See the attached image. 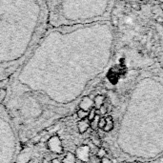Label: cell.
Segmentation results:
<instances>
[{
  "label": "cell",
  "mask_w": 163,
  "mask_h": 163,
  "mask_svg": "<svg viewBox=\"0 0 163 163\" xmlns=\"http://www.w3.org/2000/svg\"><path fill=\"white\" fill-rule=\"evenodd\" d=\"M107 112H108L107 107H106L105 105H103V106H101V107L97 110V115H99L100 116H104L106 113H107Z\"/></svg>",
  "instance_id": "cell-15"
},
{
  "label": "cell",
  "mask_w": 163,
  "mask_h": 163,
  "mask_svg": "<svg viewBox=\"0 0 163 163\" xmlns=\"http://www.w3.org/2000/svg\"><path fill=\"white\" fill-rule=\"evenodd\" d=\"M106 154H107V152H106L105 150V148L103 147H99L98 148V150H97V153H96V157L98 158H103L106 157Z\"/></svg>",
  "instance_id": "cell-13"
},
{
  "label": "cell",
  "mask_w": 163,
  "mask_h": 163,
  "mask_svg": "<svg viewBox=\"0 0 163 163\" xmlns=\"http://www.w3.org/2000/svg\"><path fill=\"white\" fill-rule=\"evenodd\" d=\"M91 139H92V142L94 143V145H96V147H100L101 146V139H100L99 135H98L97 134L93 135L92 137H91Z\"/></svg>",
  "instance_id": "cell-12"
},
{
  "label": "cell",
  "mask_w": 163,
  "mask_h": 163,
  "mask_svg": "<svg viewBox=\"0 0 163 163\" xmlns=\"http://www.w3.org/2000/svg\"><path fill=\"white\" fill-rule=\"evenodd\" d=\"M111 0H45L50 27H70L107 20Z\"/></svg>",
  "instance_id": "cell-2"
},
{
  "label": "cell",
  "mask_w": 163,
  "mask_h": 163,
  "mask_svg": "<svg viewBox=\"0 0 163 163\" xmlns=\"http://www.w3.org/2000/svg\"><path fill=\"white\" fill-rule=\"evenodd\" d=\"M94 108L96 110L99 109L101 106L104 105V102H105V96H102V94H97V96H94Z\"/></svg>",
  "instance_id": "cell-7"
},
{
  "label": "cell",
  "mask_w": 163,
  "mask_h": 163,
  "mask_svg": "<svg viewBox=\"0 0 163 163\" xmlns=\"http://www.w3.org/2000/svg\"><path fill=\"white\" fill-rule=\"evenodd\" d=\"M100 163H112V160L110 158L108 157H103V158H101L100 159Z\"/></svg>",
  "instance_id": "cell-18"
},
{
  "label": "cell",
  "mask_w": 163,
  "mask_h": 163,
  "mask_svg": "<svg viewBox=\"0 0 163 163\" xmlns=\"http://www.w3.org/2000/svg\"><path fill=\"white\" fill-rule=\"evenodd\" d=\"M88 113H89V112L79 109L78 111L77 112V117L79 119H85V118L88 117Z\"/></svg>",
  "instance_id": "cell-11"
},
{
  "label": "cell",
  "mask_w": 163,
  "mask_h": 163,
  "mask_svg": "<svg viewBox=\"0 0 163 163\" xmlns=\"http://www.w3.org/2000/svg\"><path fill=\"white\" fill-rule=\"evenodd\" d=\"M94 106V100L90 96H86L81 99L80 103H79V109L84 110V111L89 112L91 109H93Z\"/></svg>",
  "instance_id": "cell-5"
},
{
  "label": "cell",
  "mask_w": 163,
  "mask_h": 163,
  "mask_svg": "<svg viewBox=\"0 0 163 163\" xmlns=\"http://www.w3.org/2000/svg\"><path fill=\"white\" fill-rule=\"evenodd\" d=\"M96 115H97V110L94 107L93 109H91L90 111H89L88 117H87V118H88V120H89V121H92V120L94 118V117L96 116Z\"/></svg>",
  "instance_id": "cell-14"
},
{
  "label": "cell",
  "mask_w": 163,
  "mask_h": 163,
  "mask_svg": "<svg viewBox=\"0 0 163 163\" xmlns=\"http://www.w3.org/2000/svg\"><path fill=\"white\" fill-rule=\"evenodd\" d=\"M99 118H100V116L96 115V116L92 121H90V128L93 131H96L98 129V121H99Z\"/></svg>",
  "instance_id": "cell-10"
},
{
  "label": "cell",
  "mask_w": 163,
  "mask_h": 163,
  "mask_svg": "<svg viewBox=\"0 0 163 163\" xmlns=\"http://www.w3.org/2000/svg\"><path fill=\"white\" fill-rule=\"evenodd\" d=\"M77 158L73 153H68L62 159V163H77Z\"/></svg>",
  "instance_id": "cell-9"
},
{
  "label": "cell",
  "mask_w": 163,
  "mask_h": 163,
  "mask_svg": "<svg viewBox=\"0 0 163 163\" xmlns=\"http://www.w3.org/2000/svg\"><path fill=\"white\" fill-rule=\"evenodd\" d=\"M77 129L80 134H84L90 129V121L88 118L85 119H80L77 123Z\"/></svg>",
  "instance_id": "cell-6"
},
{
  "label": "cell",
  "mask_w": 163,
  "mask_h": 163,
  "mask_svg": "<svg viewBox=\"0 0 163 163\" xmlns=\"http://www.w3.org/2000/svg\"><path fill=\"white\" fill-rule=\"evenodd\" d=\"M5 96H6V90H5V89L0 90V102H1L3 99H4Z\"/></svg>",
  "instance_id": "cell-17"
},
{
  "label": "cell",
  "mask_w": 163,
  "mask_h": 163,
  "mask_svg": "<svg viewBox=\"0 0 163 163\" xmlns=\"http://www.w3.org/2000/svg\"><path fill=\"white\" fill-rule=\"evenodd\" d=\"M105 119H106V125H105V127L103 129V131L105 133H109L113 129V120L111 116H106Z\"/></svg>",
  "instance_id": "cell-8"
},
{
  "label": "cell",
  "mask_w": 163,
  "mask_h": 163,
  "mask_svg": "<svg viewBox=\"0 0 163 163\" xmlns=\"http://www.w3.org/2000/svg\"><path fill=\"white\" fill-rule=\"evenodd\" d=\"M75 157L82 162H88L90 159V148L89 146H81L75 151Z\"/></svg>",
  "instance_id": "cell-4"
},
{
  "label": "cell",
  "mask_w": 163,
  "mask_h": 163,
  "mask_svg": "<svg viewBox=\"0 0 163 163\" xmlns=\"http://www.w3.org/2000/svg\"><path fill=\"white\" fill-rule=\"evenodd\" d=\"M48 148L49 150L52 151V153L61 154L63 152V147L61 144V140L58 137V135H54L49 139L48 141Z\"/></svg>",
  "instance_id": "cell-3"
},
{
  "label": "cell",
  "mask_w": 163,
  "mask_h": 163,
  "mask_svg": "<svg viewBox=\"0 0 163 163\" xmlns=\"http://www.w3.org/2000/svg\"><path fill=\"white\" fill-rule=\"evenodd\" d=\"M51 163H62V160H60L58 158H54L51 160Z\"/></svg>",
  "instance_id": "cell-19"
},
{
  "label": "cell",
  "mask_w": 163,
  "mask_h": 163,
  "mask_svg": "<svg viewBox=\"0 0 163 163\" xmlns=\"http://www.w3.org/2000/svg\"><path fill=\"white\" fill-rule=\"evenodd\" d=\"M106 125V119L104 116H100L99 121H98V129L99 130H103Z\"/></svg>",
  "instance_id": "cell-16"
},
{
  "label": "cell",
  "mask_w": 163,
  "mask_h": 163,
  "mask_svg": "<svg viewBox=\"0 0 163 163\" xmlns=\"http://www.w3.org/2000/svg\"><path fill=\"white\" fill-rule=\"evenodd\" d=\"M49 27L45 0H0V57L22 62Z\"/></svg>",
  "instance_id": "cell-1"
},
{
  "label": "cell",
  "mask_w": 163,
  "mask_h": 163,
  "mask_svg": "<svg viewBox=\"0 0 163 163\" xmlns=\"http://www.w3.org/2000/svg\"><path fill=\"white\" fill-rule=\"evenodd\" d=\"M159 1H162L163 2V0H159Z\"/></svg>",
  "instance_id": "cell-20"
}]
</instances>
